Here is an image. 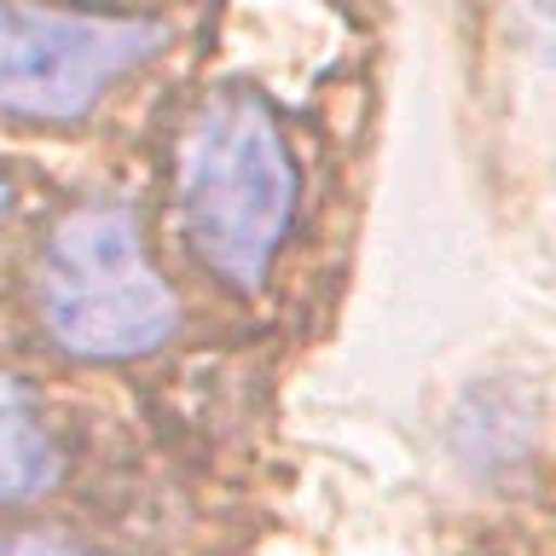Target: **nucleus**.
Wrapping results in <instances>:
<instances>
[{"label":"nucleus","mask_w":556,"mask_h":556,"mask_svg":"<svg viewBox=\"0 0 556 556\" xmlns=\"http://www.w3.org/2000/svg\"><path fill=\"white\" fill-rule=\"evenodd\" d=\"M168 47V24L139 12L0 0V116L81 122L111 87Z\"/></svg>","instance_id":"7ed1b4c3"},{"label":"nucleus","mask_w":556,"mask_h":556,"mask_svg":"<svg viewBox=\"0 0 556 556\" xmlns=\"http://www.w3.org/2000/svg\"><path fill=\"white\" fill-rule=\"evenodd\" d=\"M41 325L76 359H146L174 337L180 307L128 203L93 198L52 226L41 250Z\"/></svg>","instance_id":"f03ea898"},{"label":"nucleus","mask_w":556,"mask_h":556,"mask_svg":"<svg viewBox=\"0 0 556 556\" xmlns=\"http://www.w3.org/2000/svg\"><path fill=\"white\" fill-rule=\"evenodd\" d=\"M64 469L59 434H52L41 400L29 382L0 371V504L41 498Z\"/></svg>","instance_id":"20e7f679"},{"label":"nucleus","mask_w":556,"mask_h":556,"mask_svg":"<svg viewBox=\"0 0 556 556\" xmlns=\"http://www.w3.org/2000/svg\"><path fill=\"white\" fill-rule=\"evenodd\" d=\"M528 17L539 29V41H545V52L556 59V0H528Z\"/></svg>","instance_id":"423d86ee"},{"label":"nucleus","mask_w":556,"mask_h":556,"mask_svg":"<svg viewBox=\"0 0 556 556\" xmlns=\"http://www.w3.org/2000/svg\"><path fill=\"white\" fill-rule=\"evenodd\" d=\"M0 556H87L59 533H0Z\"/></svg>","instance_id":"39448f33"},{"label":"nucleus","mask_w":556,"mask_h":556,"mask_svg":"<svg viewBox=\"0 0 556 556\" xmlns=\"http://www.w3.org/2000/svg\"><path fill=\"white\" fill-rule=\"evenodd\" d=\"M302 174L261 93H208L174 139V215L198 267L226 290H261L285 250Z\"/></svg>","instance_id":"f257e3e1"},{"label":"nucleus","mask_w":556,"mask_h":556,"mask_svg":"<svg viewBox=\"0 0 556 556\" xmlns=\"http://www.w3.org/2000/svg\"><path fill=\"white\" fill-rule=\"evenodd\" d=\"M12 215V186H7V174H0V220Z\"/></svg>","instance_id":"0eeeda50"}]
</instances>
